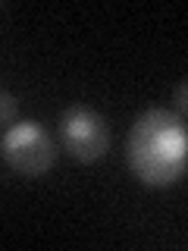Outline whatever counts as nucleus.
<instances>
[{"mask_svg":"<svg viewBox=\"0 0 188 251\" xmlns=\"http://www.w3.org/2000/svg\"><path fill=\"white\" fill-rule=\"evenodd\" d=\"M60 135H63L66 151L82 163L100 160L107 154V145H110V132H107L104 116L94 113L91 107H69L63 113Z\"/></svg>","mask_w":188,"mask_h":251,"instance_id":"3","label":"nucleus"},{"mask_svg":"<svg viewBox=\"0 0 188 251\" xmlns=\"http://www.w3.org/2000/svg\"><path fill=\"white\" fill-rule=\"evenodd\" d=\"M3 157L22 176H41L53 167L57 148H53V138L44 132L41 123L25 120L3 132Z\"/></svg>","mask_w":188,"mask_h":251,"instance_id":"2","label":"nucleus"},{"mask_svg":"<svg viewBox=\"0 0 188 251\" xmlns=\"http://www.w3.org/2000/svg\"><path fill=\"white\" fill-rule=\"evenodd\" d=\"M16 107H19V104H16L13 94L10 91H0V123H10L13 116H16Z\"/></svg>","mask_w":188,"mask_h":251,"instance_id":"4","label":"nucleus"},{"mask_svg":"<svg viewBox=\"0 0 188 251\" xmlns=\"http://www.w3.org/2000/svg\"><path fill=\"white\" fill-rule=\"evenodd\" d=\"M125 160L144 185L163 188L179 182L188 167L185 120L172 110H144L129 129Z\"/></svg>","mask_w":188,"mask_h":251,"instance_id":"1","label":"nucleus"},{"mask_svg":"<svg viewBox=\"0 0 188 251\" xmlns=\"http://www.w3.org/2000/svg\"><path fill=\"white\" fill-rule=\"evenodd\" d=\"M176 98H179V110H185V82H179V88H176Z\"/></svg>","mask_w":188,"mask_h":251,"instance_id":"5","label":"nucleus"}]
</instances>
